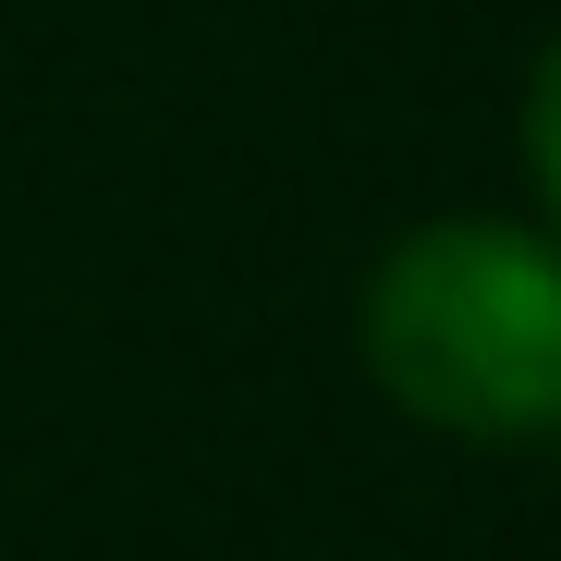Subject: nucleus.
<instances>
[{
	"instance_id": "nucleus-1",
	"label": "nucleus",
	"mask_w": 561,
	"mask_h": 561,
	"mask_svg": "<svg viewBox=\"0 0 561 561\" xmlns=\"http://www.w3.org/2000/svg\"><path fill=\"white\" fill-rule=\"evenodd\" d=\"M379 391L451 439H561V244L513 220H427L366 280Z\"/></svg>"
},
{
	"instance_id": "nucleus-2",
	"label": "nucleus",
	"mask_w": 561,
	"mask_h": 561,
	"mask_svg": "<svg viewBox=\"0 0 561 561\" xmlns=\"http://www.w3.org/2000/svg\"><path fill=\"white\" fill-rule=\"evenodd\" d=\"M525 171H537V196H549V220H561V37H549L537 73H525Z\"/></svg>"
}]
</instances>
